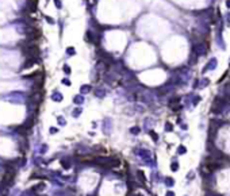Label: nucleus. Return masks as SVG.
<instances>
[{
    "mask_svg": "<svg viewBox=\"0 0 230 196\" xmlns=\"http://www.w3.org/2000/svg\"><path fill=\"white\" fill-rule=\"evenodd\" d=\"M68 53H69V54H73V53H74V50H73L72 48H69V49H68Z\"/></svg>",
    "mask_w": 230,
    "mask_h": 196,
    "instance_id": "nucleus-8",
    "label": "nucleus"
},
{
    "mask_svg": "<svg viewBox=\"0 0 230 196\" xmlns=\"http://www.w3.org/2000/svg\"><path fill=\"white\" fill-rule=\"evenodd\" d=\"M64 69H65V72H66V73H69V72H70V69H69V68H68V66H65Z\"/></svg>",
    "mask_w": 230,
    "mask_h": 196,
    "instance_id": "nucleus-11",
    "label": "nucleus"
},
{
    "mask_svg": "<svg viewBox=\"0 0 230 196\" xmlns=\"http://www.w3.org/2000/svg\"><path fill=\"white\" fill-rule=\"evenodd\" d=\"M184 151H185V149L183 147V146H180V147H179V153H184Z\"/></svg>",
    "mask_w": 230,
    "mask_h": 196,
    "instance_id": "nucleus-6",
    "label": "nucleus"
},
{
    "mask_svg": "<svg viewBox=\"0 0 230 196\" xmlns=\"http://www.w3.org/2000/svg\"><path fill=\"white\" fill-rule=\"evenodd\" d=\"M133 133H134V134H137V133H138V127H134V129H133Z\"/></svg>",
    "mask_w": 230,
    "mask_h": 196,
    "instance_id": "nucleus-10",
    "label": "nucleus"
},
{
    "mask_svg": "<svg viewBox=\"0 0 230 196\" xmlns=\"http://www.w3.org/2000/svg\"><path fill=\"white\" fill-rule=\"evenodd\" d=\"M83 91H84V92L89 91V87H88V85H84V87H83Z\"/></svg>",
    "mask_w": 230,
    "mask_h": 196,
    "instance_id": "nucleus-7",
    "label": "nucleus"
},
{
    "mask_svg": "<svg viewBox=\"0 0 230 196\" xmlns=\"http://www.w3.org/2000/svg\"><path fill=\"white\" fill-rule=\"evenodd\" d=\"M226 7L230 10V0H226Z\"/></svg>",
    "mask_w": 230,
    "mask_h": 196,
    "instance_id": "nucleus-9",
    "label": "nucleus"
},
{
    "mask_svg": "<svg viewBox=\"0 0 230 196\" xmlns=\"http://www.w3.org/2000/svg\"><path fill=\"white\" fill-rule=\"evenodd\" d=\"M14 179H15V170L14 169H8L7 172L4 173V176H3V185H11L12 184V181H14Z\"/></svg>",
    "mask_w": 230,
    "mask_h": 196,
    "instance_id": "nucleus-2",
    "label": "nucleus"
},
{
    "mask_svg": "<svg viewBox=\"0 0 230 196\" xmlns=\"http://www.w3.org/2000/svg\"><path fill=\"white\" fill-rule=\"evenodd\" d=\"M85 39H87V41H89V42H94V34H92L91 31H87Z\"/></svg>",
    "mask_w": 230,
    "mask_h": 196,
    "instance_id": "nucleus-4",
    "label": "nucleus"
},
{
    "mask_svg": "<svg viewBox=\"0 0 230 196\" xmlns=\"http://www.w3.org/2000/svg\"><path fill=\"white\" fill-rule=\"evenodd\" d=\"M104 91H102V89H98V91H96V95H98V96H100V98H103V96H104Z\"/></svg>",
    "mask_w": 230,
    "mask_h": 196,
    "instance_id": "nucleus-5",
    "label": "nucleus"
},
{
    "mask_svg": "<svg viewBox=\"0 0 230 196\" xmlns=\"http://www.w3.org/2000/svg\"><path fill=\"white\" fill-rule=\"evenodd\" d=\"M215 66H217V60H215V58H211V60L206 64V66L203 68V73H206L207 70H213V69H215Z\"/></svg>",
    "mask_w": 230,
    "mask_h": 196,
    "instance_id": "nucleus-3",
    "label": "nucleus"
},
{
    "mask_svg": "<svg viewBox=\"0 0 230 196\" xmlns=\"http://www.w3.org/2000/svg\"><path fill=\"white\" fill-rule=\"evenodd\" d=\"M209 51V41L198 42L194 45V53L196 55H206Z\"/></svg>",
    "mask_w": 230,
    "mask_h": 196,
    "instance_id": "nucleus-1",
    "label": "nucleus"
}]
</instances>
